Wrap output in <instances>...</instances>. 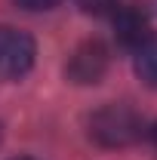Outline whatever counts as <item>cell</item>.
I'll return each mask as SVG.
<instances>
[{
  "label": "cell",
  "instance_id": "obj_9",
  "mask_svg": "<svg viewBox=\"0 0 157 160\" xmlns=\"http://www.w3.org/2000/svg\"><path fill=\"white\" fill-rule=\"evenodd\" d=\"M16 160H31V157H16Z\"/></svg>",
  "mask_w": 157,
  "mask_h": 160
},
{
  "label": "cell",
  "instance_id": "obj_1",
  "mask_svg": "<svg viewBox=\"0 0 157 160\" xmlns=\"http://www.w3.org/2000/svg\"><path fill=\"white\" fill-rule=\"evenodd\" d=\"M142 136V117L129 105H105L89 117V139L105 148H123Z\"/></svg>",
  "mask_w": 157,
  "mask_h": 160
},
{
  "label": "cell",
  "instance_id": "obj_2",
  "mask_svg": "<svg viewBox=\"0 0 157 160\" xmlns=\"http://www.w3.org/2000/svg\"><path fill=\"white\" fill-rule=\"evenodd\" d=\"M37 43L28 31L0 25V80H19L34 68Z\"/></svg>",
  "mask_w": 157,
  "mask_h": 160
},
{
  "label": "cell",
  "instance_id": "obj_7",
  "mask_svg": "<svg viewBox=\"0 0 157 160\" xmlns=\"http://www.w3.org/2000/svg\"><path fill=\"white\" fill-rule=\"evenodd\" d=\"M22 9H28V12H43V9H53V6H59L62 0H16Z\"/></svg>",
  "mask_w": 157,
  "mask_h": 160
},
{
  "label": "cell",
  "instance_id": "obj_5",
  "mask_svg": "<svg viewBox=\"0 0 157 160\" xmlns=\"http://www.w3.org/2000/svg\"><path fill=\"white\" fill-rule=\"evenodd\" d=\"M136 74L148 86H157V37H148L136 49Z\"/></svg>",
  "mask_w": 157,
  "mask_h": 160
},
{
  "label": "cell",
  "instance_id": "obj_3",
  "mask_svg": "<svg viewBox=\"0 0 157 160\" xmlns=\"http://www.w3.org/2000/svg\"><path fill=\"white\" fill-rule=\"evenodd\" d=\"M68 80L74 83H99L108 71V49L102 40H83L68 59Z\"/></svg>",
  "mask_w": 157,
  "mask_h": 160
},
{
  "label": "cell",
  "instance_id": "obj_4",
  "mask_svg": "<svg viewBox=\"0 0 157 160\" xmlns=\"http://www.w3.org/2000/svg\"><path fill=\"white\" fill-rule=\"evenodd\" d=\"M114 34H117V40L123 46L139 49L148 40V12L142 6H136V3L117 6V12H114Z\"/></svg>",
  "mask_w": 157,
  "mask_h": 160
},
{
  "label": "cell",
  "instance_id": "obj_8",
  "mask_svg": "<svg viewBox=\"0 0 157 160\" xmlns=\"http://www.w3.org/2000/svg\"><path fill=\"white\" fill-rule=\"evenodd\" d=\"M151 139H154V145H157V126H154V129H151Z\"/></svg>",
  "mask_w": 157,
  "mask_h": 160
},
{
  "label": "cell",
  "instance_id": "obj_10",
  "mask_svg": "<svg viewBox=\"0 0 157 160\" xmlns=\"http://www.w3.org/2000/svg\"><path fill=\"white\" fill-rule=\"evenodd\" d=\"M0 136H3V129H0Z\"/></svg>",
  "mask_w": 157,
  "mask_h": 160
},
{
  "label": "cell",
  "instance_id": "obj_6",
  "mask_svg": "<svg viewBox=\"0 0 157 160\" xmlns=\"http://www.w3.org/2000/svg\"><path fill=\"white\" fill-rule=\"evenodd\" d=\"M77 6L83 12H89V16H105V12L117 9L120 0H77Z\"/></svg>",
  "mask_w": 157,
  "mask_h": 160
}]
</instances>
